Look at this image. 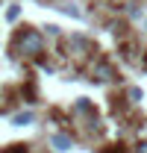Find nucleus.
<instances>
[{
    "instance_id": "0eeeda50",
    "label": "nucleus",
    "mask_w": 147,
    "mask_h": 153,
    "mask_svg": "<svg viewBox=\"0 0 147 153\" xmlns=\"http://www.w3.org/2000/svg\"><path fill=\"white\" fill-rule=\"evenodd\" d=\"M0 153H30V144H9L6 150H0Z\"/></svg>"
},
{
    "instance_id": "f03ea898",
    "label": "nucleus",
    "mask_w": 147,
    "mask_h": 153,
    "mask_svg": "<svg viewBox=\"0 0 147 153\" xmlns=\"http://www.w3.org/2000/svg\"><path fill=\"white\" fill-rule=\"evenodd\" d=\"M91 79L94 82H115L118 79V68L112 65L109 59H94V65H91Z\"/></svg>"
},
{
    "instance_id": "6e6552de",
    "label": "nucleus",
    "mask_w": 147,
    "mask_h": 153,
    "mask_svg": "<svg viewBox=\"0 0 147 153\" xmlns=\"http://www.w3.org/2000/svg\"><path fill=\"white\" fill-rule=\"evenodd\" d=\"M100 153H129V150H127V144H106Z\"/></svg>"
},
{
    "instance_id": "9d476101",
    "label": "nucleus",
    "mask_w": 147,
    "mask_h": 153,
    "mask_svg": "<svg viewBox=\"0 0 147 153\" xmlns=\"http://www.w3.org/2000/svg\"><path fill=\"white\" fill-rule=\"evenodd\" d=\"M127 94H129V100H132V103H138V100H141V88H129Z\"/></svg>"
},
{
    "instance_id": "ddd939ff",
    "label": "nucleus",
    "mask_w": 147,
    "mask_h": 153,
    "mask_svg": "<svg viewBox=\"0 0 147 153\" xmlns=\"http://www.w3.org/2000/svg\"><path fill=\"white\" fill-rule=\"evenodd\" d=\"M144 33H147V18H144Z\"/></svg>"
},
{
    "instance_id": "7ed1b4c3",
    "label": "nucleus",
    "mask_w": 147,
    "mask_h": 153,
    "mask_svg": "<svg viewBox=\"0 0 147 153\" xmlns=\"http://www.w3.org/2000/svg\"><path fill=\"white\" fill-rule=\"evenodd\" d=\"M68 50H71L74 56H88L91 53V41L85 36H71L68 38Z\"/></svg>"
},
{
    "instance_id": "39448f33",
    "label": "nucleus",
    "mask_w": 147,
    "mask_h": 153,
    "mask_svg": "<svg viewBox=\"0 0 147 153\" xmlns=\"http://www.w3.org/2000/svg\"><path fill=\"white\" fill-rule=\"evenodd\" d=\"M33 121H36V115H33V112H21V115L12 118V124H15V127H30Z\"/></svg>"
},
{
    "instance_id": "f257e3e1",
    "label": "nucleus",
    "mask_w": 147,
    "mask_h": 153,
    "mask_svg": "<svg viewBox=\"0 0 147 153\" xmlns=\"http://www.w3.org/2000/svg\"><path fill=\"white\" fill-rule=\"evenodd\" d=\"M12 53L21 59H41L44 53V36L33 27H21L12 38Z\"/></svg>"
},
{
    "instance_id": "1a4fd4ad",
    "label": "nucleus",
    "mask_w": 147,
    "mask_h": 153,
    "mask_svg": "<svg viewBox=\"0 0 147 153\" xmlns=\"http://www.w3.org/2000/svg\"><path fill=\"white\" fill-rule=\"evenodd\" d=\"M59 9H62V12H65V15H74V18H79V9H74L71 3H62V6H59Z\"/></svg>"
},
{
    "instance_id": "423d86ee",
    "label": "nucleus",
    "mask_w": 147,
    "mask_h": 153,
    "mask_svg": "<svg viewBox=\"0 0 147 153\" xmlns=\"http://www.w3.org/2000/svg\"><path fill=\"white\" fill-rule=\"evenodd\" d=\"M21 18V6L18 3H9V9H6V21H18Z\"/></svg>"
},
{
    "instance_id": "20e7f679",
    "label": "nucleus",
    "mask_w": 147,
    "mask_h": 153,
    "mask_svg": "<svg viewBox=\"0 0 147 153\" xmlns=\"http://www.w3.org/2000/svg\"><path fill=\"white\" fill-rule=\"evenodd\" d=\"M50 147H56V150H71V135L68 133H53L50 135Z\"/></svg>"
},
{
    "instance_id": "9b49d317",
    "label": "nucleus",
    "mask_w": 147,
    "mask_h": 153,
    "mask_svg": "<svg viewBox=\"0 0 147 153\" xmlns=\"http://www.w3.org/2000/svg\"><path fill=\"white\" fill-rule=\"evenodd\" d=\"M132 153H147V141H144V138H141V141L132 147Z\"/></svg>"
},
{
    "instance_id": "f8f14e48",
    "label": "nucleus",
    "mask_w": 147,
    "mask_h": 153,
    "mask_svg": "<svg viewBox=\"0 0 147 153\" xmlns=\"http://www.w3.org/2000/svg\"><path fill=\"white\" fill-rule=\"evenodd\" d=\"M141 68L147 71V50H141Z\"/></svg>"
}]
</instances>
